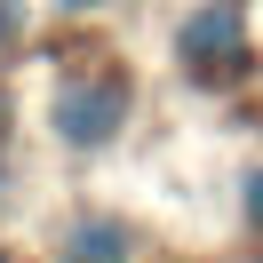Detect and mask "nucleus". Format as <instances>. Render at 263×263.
<instances>
[{"label": "nucleus", "mask_w": 263, "mask_h": 263, "mask_svg": "<svg viewBox=\"0 0 263 263\" xmlns=\"http://www.w3.org/2000/svg\"><path fill=\"white\" fill-rule=\"evenodd\" d=\"M176 56L199 72V80L231 72V64L247 56V8H239V0H199L192 16L176 24Z\"/></svg>", "instance_id": "f03ea898"}, {"label": "nucleus", "mask_w": 263, "mask_h": 263, "mask_svg": "<svg viewBox=\"0 0 263 263\" xmlns=\"http://www.w3.org/2000/svg\"><path fill=\"white\" fill-rule=\"evenodd\" d=\"M64 263H136V231L120 215H80L64 231Z\"/></svg>", "instance_id": "7ed1b4c3"}, {"label": "nucleus", "mask_w": 263, "mask_h": 263, "mask_svg": "<svg viewBox=\"0 0 263 263\" xmlns=\"http://www.w3.org/2000/svg\"><path fill=\"white\" fill-rule=\"evenodd\" d=\"M128 120V80L120 72H72L56 88V136L64 144H112Z\"/></svg>", "instance_id": "f257e3e1"}, {"label": "nucleus", "mask_w": 263, "mask_h": 263, "mask_svg": "<svg viewBox=\"0 0 263 263\" xmlns=\"http://www.w3.org/2000/svg\"><path fill=\"white\" fill-rule=\"evenodd\" d=\"M247 223L263 231V167H255V176H247Z\"/></svg>", "instance_id": "20e7f679"}]
</instances>
